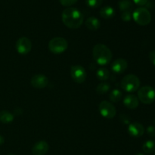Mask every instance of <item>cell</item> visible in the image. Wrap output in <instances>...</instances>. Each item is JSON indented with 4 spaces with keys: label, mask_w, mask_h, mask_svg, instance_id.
<instances>
[{
    "label": "cell",
    "mask_w": 155,
    "mask_h": 155,
    "mask_svg": "<svg viewBox=\"0 0 155 155\" xmlns=\"http://www.w3.org/2000/svg\"><path fill=\"white\" fill-rule=\"evenodd\" d=\"M97 78L101 81H105L110 77V72L108 70L105 68H101L97 71L96 72Z\"/></svg>",
    "instance_id": "ac0fdd59"
},
{
    "label": "cell",
    "mask_w": 155,
    "mask_h": 155,
    "mask_svg": "<svg viewBox=\"0 0 155 155\" xmlns=\"http://www.w3.org/2000/svg\"><path fill=\"white\" fill-rule=\"evenodd\" d=\"M71 76L75 83H83L86 79V70L81 65H74L71 68Z\"/></svg>",
    "instance_id": "ba28073f"
},
{
    "label": "cell",
    "mask_w": 155,
    "mask_h": 155,
    "mask_svg": "<svg viewBox=\"0 0 155 155\" xmlns=\"http://www.w3.org/2000/svg\"><path fill=\"white\" fill-rule=\"evenodd\" d=\"M93 58L101 66L107 65L112 59V52L110 48L104 44H97L92 50Z\"/></svg>",
    "instance_id": "7a4b0ae2"
},
{
    "label": "cell",
    "mask_w": 155,
    "mask_h": 155,
    "mask_svg": "<svg viewBox=\"0 0 155 155\" xmlns=\"http://www.w3.org/2000/svg\"><path fill=\"white\" fill-rule=\"evenodd\" d=\"M154 123H155V120H154Z\"/></svg>",
    "instance_id": "d6a6232c"
},
{
    "label": "cell",
    "mask_w": 155,
    "mask_h": 155,
    "mask_svg": "<svg viewBox=\"0 0 155 155\" xmlns=\"http://www.w3.org/2000/svg\"><path fill=\"white\" fill-rule=\"evenodd\" d=\"M85 24H86V27L90 30H97L101 27V23H100L99 20L95 17L88 18L85 22Z\"/></svg>",
    "instance_id": "9a60e30c"
},
{
    "label": "cell",
    "mask_w": 155,
    "mask_h": 155,
    "mask_svg": "<svg viewBox=\"0 0 155 155\" xmlns=\"http://www.w3.org/2000/svg\"><path fill=\"white\" fill-rule=\"evenodd\" d=\"M120 120L122 122H124V124H129V122H130V117H127V115L125 114H122L120 116Z\"/></svg>",
    "instance_id": "f1b7e54d"
},
{
    "label": "cell",
    "mask_w": 155,
    "mask_h": 155,
    "mask_svg": "<svg viewBox=\"0 0 155 155\" xmlns=\"http://www.w3.org/2000/svg\"><path fill=\"white\" fill-rule=\"evenodd\" d=\"M133 18L136 24L141 26H146L151 21V15L146 8H138L133 12Z\"/></svg>",
    "instance_id": "277c9868"
},
{
    "label": "cell",
    "mask_w": 155,
    "mask_h": 155,
    "mask_svg": "<svg viewBox=\"0 0 155 155\" xmlns=\"http://www.w3.org/2000/svg\"><path fill=\"white\" fill-rule=\"evenodd\" d=\"M62 21L70 29H77L83 22V15L75 8H68L62 12Z\"/></svg>",
    "instance_id": "6da1fadb"
},
{
    "label": "cell",
    "mask_w": 155,
    "mask_h": 155,
    "mask_svg": "<svg viewBox=\"0 0 155 155\" xmlns=\"http://www.w3.org/2000/svg\"><path fill=\"white\" fill-rule=\"evenodd\" d=\"M149 60L151 63L155 66V51H151V52L149 53Z\"/></svg>",
    "instance_id": "83f0119b"
},
{
    "label": "cell",
    "mask_w": 155,
    "mask_h": 155,
    "mask_svg": "<svg viewBox=\"0 0 155 155\" xmlns=\"http://www.w3.org/2000/svg\"><path fill=\"white\" fill-rule=\"evenodd\" d=\"M100 15L104 19H110L115 15V10L110 6H104L100 10Z\"/></svg>",
    "instance_id": "2e32d148"
},
{
    "label": "cell",
    "mask_w": 155,
    "mask_h": 155,
    "mask_svg": "<svg viewBox=\"0 0 155 155\" xmlns=\"http://www.w3.org/2000/svg\"><path fill=\"white\" fill-rule=\"evenodd\" d=\"M8 155H15V154H8Z\"/></svg>",
    "instance_id": "1f68e13d"
},
{
    "label": "cell",
    "mask_w": 155,
    "mask_h": 155,
    "mask_svg": "<svg viewBox=\"0 0 155 155\" xmlns=\"http://www.w3.org/2000/svg\"><path fill=\"white\" fill-rule=\"evenodd\" d=\"M30 83L36 89H43L48 86V80L43 74H36L32 77Z\"/></svg>",
    "instance_id": "30bf717a"
},
{
    "label": "cell",
    "mask_w": 155,
    "mask_h": 155,
    "mask_svg": "<svg viewBox=\"0 0 155 155\" xmlns=\"http://www.w3.org/2000/svg\"><path fill=\"white\" fill-rule=\"evenodd\" d=\"M68 47V41L62 37H54L48 42V48L53 54H59L64 52Z\"/></svg>",
    "instance_id": "8992f818"
},
{
    "label": "cell",
    "mask_w": 155,
    "mask_h": 155,
    "mask_svg": "<svg viewBox=\"0 0 155 155\" xmlns=\"http://www.w3.org/2000/svg\"><path fill=\"white\" fill-rule=\"evenodd\" d=\"M78 0H59L61 4L63 6H66V7H69V6L73 5L75 4Z\"/></svg>",
    "instance_id": "d4e9b609"
},
{
    "label": "cell",
    "mask_w": 155,
    "mask_h": 155,
    "mask_svg": "<svg viewBox=\"0 0 155 155\" xmlns=\"http://www.w3.org/2000/svg\"><path fill=\"white\" fill-rule=\"evenodd\" d=\"M128 132L129 134L133 137L139 138L143 136L144 133H145V128L140 123L134 122L129 125Z\"/></svg>",
    "instance_id": "8fae6325"
},
{
    "label": "cell",
    "mask_w": 155,
    "mask_h": 155,
    "mask_svg": "<svg viewBox=\"0 0 155 155\" xmlns=\"http://www.w3.org/2000/svg\"><path fill=\"white\" fill-rule=\"evenodd\" d=\"M122 98V92L117 89H115L110 92L109 95V98L110 101L114 103H117Z\"/></svg>",
    "instance_id": "44dd1931"
},
{
    "label": "cell",
    "mask_w": 155,
    "mask_h": 155,
    "mask_svg": "<svg viewBox=\"0 0 155 155\" xmlns=\"http://www.w3.org/2000/svg\"><path fill=\"white\" fill-rule=\"evenodd\" d=\"M4 142H5L4 138H3L2 136H0V145H3V143H4Z\"/></svg>",
    "instance_id": "f546056e"
},
{
    "label": "cell",
    "mask_w": 155,
    "mask_h": 155,
    "mask_svg": "<svg viewBox=\"0 0 155 155\" xmlns=\"http://www.w3.org/2000/svg\"><path fill=\"white\" fill-rule=\"evenodd\" d=\"M139 101L134 95H127L124 99V104L129 109H136L139 106Z\"/></svg>",
    "instance_id": "5bb4252c"
},
{
    "label": "cell",
    "mask_w": 155,
    "mask_h": 155,
    "mask_svg": "<svg viewBox=\"0 0 155 155\" xmlns=\"http://www.w3.org/2000/svg\"><path fill=\"white\" fill-rule=\"evenodd\" d=\"M99 112L102 117L107 119H112L116 116V109L110 102L107 101H101L99 104Z\"/></svg>",
    "instance_id": "52a82bcc"
},
{
    "label": "cell",
    "mask_w": 155,
    "mask_h": 155,
    "mask_svg": "<svg viewBox=\"0 0 155 155\" xmlns=\"http://www.w3.org/2000/svg\"><path fill=\"white\" fill-rule=\"evenodd\" d=\"M140 80L137 76L134 74L126 75L121 80V87L127 92H134L138 90L140 86Z\"/></svg>",
    "instance_id": "3957f363"
},
{
    "label": "cell",
    "mask_w": 155,
    "mask_h": 155,
    "mask_svg": "<svg viewBox=\"0 0 155 155\" xmlns=\"http://www.w3.org/2000/svg\"><path fill=\"white\" fill-rule=\"evenodd\" d=\"M32 43L29 38L21 37L16 42V50L20 54H27L31 51Z\"/></svg>",
    "instance_id": "9c48e42d"
},
{
    "label": "cell",
    "mask_w": 155,
    "mask_h": 155,
    "mask_svg": "<svg viewBox=\"0 0 155 155\" xmlns=\"http://www.w3.org/2000/svg\"><path fill=\"white\" fill-rule=\"evenodd\" d=\"M154 155H155V154H154Z\"/></svg>",
    "instance_id": "836d02e7"
},
{
    "label": "cell",
    "mask_w": 155,
    "mask_h": 155,
    "mask_svg": "<svg viewBox=\"0 0 155 155\" xmlns=\"http://www.w3.org/2000/svg\"><path fill=\"white\" fill-rule=\"evenodd\" d=\"M103 0H86V4L88 7H90L92 8H96L102 4Z\"/></svg>",
    "instance_id": "603a6c76"
},
{
    "label": "cell",
    "mask_w": 155,
    "mask_h": 155,
    "mask_svg": "<svg viewBox=\"0 0 155 155\" xmlns=\"http://www.w3.org/2000/svg\"><path fill=\"white\" fill-rule=\"evenodd\" d=\"M148 0H133V2H135V4L139 6L145 5L148 3Z\"/></svg>",
    "instance_id": "4316f807"
},
{
    "label": "cell",
    "mask_w": 155,
    "mask_h": 155,
    "mask_svg": "<svg viewBox=\"0 0 155 155\" xmlns=\"http://www.w3.org/2000/svg\"><path fill=\"white\" fill-rule=\"evenodd\" d=\"M142 150L146 154H152L155 151V142L153 140L146 141L142 145Z\"/></svg>",
    "instance_id": "d6986e66"
},
{
    "label": "cell",
    "mask_w": 155,
    "mask_h": 155,
    "mask_svg": "<svg viewBox=\"0 0 155 155\" xmlns=\"http://www.w3.org/2000/svg\"><path fill=\"white\" fill-rule=\"evenodd\" d=\"M138 99L143 104H151L155 100V89L149 86H142L138 91Z\"/></svg>",
    "instance_id": "5b68a950"
},
{
    "label": "cell",
    "mask_w": 155,
    "mask_h": 155,
    "mask_svg": "<svg viewBox=\"0 0 155 155\" xmlns=\"http://www.w3.org/2000/svg\"><path fill=\"white\" fill-rule=\"evenodd\" d=\"M110 89V85L107 83H101L97 86L96 92L99 95H103Z\"/></svg>",
    "instance_id": "7402d4cb"
},
{
    "label": "cell",
    "mask_w": 155,
    "mask_h": 155,
    "mask_svg": "<svg viewBox=\"0 0 155 155\" xmlns=\"http://www.w3.org/2000/svg\"><path fill=\"white\" fill-rule=\"evenodd\" d=\"M128 63L124 58L116 59L111 64V70L116 74H122L127 70Z\"/></svg>",
    "instance_id": "4fadbf2b"
},
{
    "label": "cell",
    "mask_w": 155,
    "mask_h": 155,
    "mask_svg": "<svg viewBox=\"0 0 155 155\" xmlns=\"http://www.w3.org/2000/svg\"><path fill=\"white\" fill-rule=\"evenodd\" d=\"M147 133L150 137H155V126H149L147 128Z\"/></svg>",
    "instance_id": "484cf974"
},
{
    "label": "cell",
    "mask_w": 155,
    "mask_h": 155,
    "mask_svg": "<svg viewBox=\"0 0 155 155\" xmlns=\"http://www.w3.org/2000/svg\"><path fill=\"white\" fill-rule=\"evenodd\" d=\"M133 18V15L131 13V11H126V12H123L122 15H121V18L124 21H130Z\"/></svg>",
    "instance_id": "cb8c5ba5"
},
{
    "label": "cell",
    "mask_w": 155,
    "mask_h": 155,
    "mask_svg": "<svg viewBox=\"0 0 155 155\" xmlns=\"http://www.w3.org/2000/svg\"><path fill=\"white\" fill-rule=\"evenodd\" d=\"M14 120V115L8 110L0 111V122L3 124H9Z\"/></svg>",
    "instance_id": "e0dca14e"
},
{
    "label": "cell",
    "mask_w": 155,
    "mask_h": 155,
    "mask_svg": "<svg viewBox=\"0 0 155 155\" xmlns=\"http://www.w3.org/2000/svg\"><path fill=\"white\" fill-rule=\"evenodd\" d=\"M48 144L45 141H39L33 145L32 148L33 155H45L48 151Z\"/></svg>",
    "instance_id": "7c38bea8"
},
{
    "label": "cell",
    "mask_w": 155,
    "mask_h": 155,
    "mask_svg": "<svg viewBox=\"0 0 155 155\" xmlns=\"http://www.w3.org/2000/svg\"><path fill=\"white\" fill-rule=\"evenodd\" d=\"M118 5L122 12L131 11L133 8V4L131 0H120L118 2Z\"/></svg>",
    "instance_id": "ffe728a7"
},
{
    "label": "cell",
    "mask_w": 155,
    "mask_h": 155,
    "mask_svg": "<svg viewBox=\"0 0 155 155\" xmlns=\"http://www.w3.org/2000/svg\"><path fill=\"white\" fill-rule=\"evenodd\" d=\"M136 155H145V154H142V153H139V154H137Z\"/></svg>",
    "instance_id": "4dcf8cb0"
}]
</instances>
